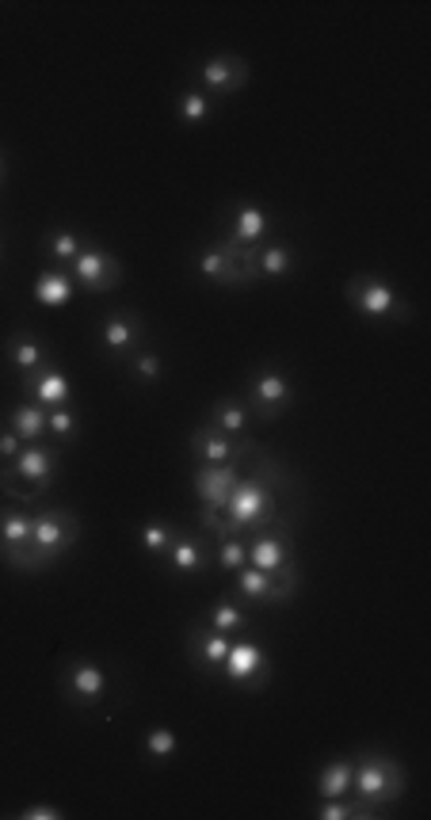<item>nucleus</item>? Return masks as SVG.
<instances>
[{"label":"nucleus","mask_w":431,"mask_h":820,"mask_svg":"<svg viewBox=\"0 0 431 820\" xmlns=\"http://www.w3.org/2000/svg\"><path fill=\"white\" fill-rule=\"evenodd\" d=\"M226 229H229V237H226L229 245L257 248V245H263V240H268L271 218H268V211H263V206H257V203H237L234 211H229Z\"/></svg>","instance_id":"22"},{"label":"nucleus","mask_w":431,"mask_h":820,"mask_svg":"<svg viewBox=\"0 0 431 820\" xmlns=\"http://www.w3.org/2000/svg\"><path fill=\"white\" fill-rule=\"evenodd\" d=\"M23 382V393H27V401H35L38 408H61V405H73V382H69V374L61 371L58 363L43 367V371L20 378Z\"/></svg>","instance_id":"18"},{"label":"nucleus","mask_w":431,"mask_h":820,"mask_svg":"<svg viewBox=\"0 0 431 820\" xmlns=\"http://www.w3.org/2000/svg\"><path fill=\"white\" fill-rule=\"evenodd\" d=\"M249 420H252V413H249V405H245L241 397H222V401H214L211 405V428H218L222 436H229V439H237L241 443L245 439V431H249Z\"/></svg>","instance_id":"24"},{"label":"nucleus","mask_w":431,"mask_h":820,"mask_svg":"<svg viewBox=\"0 0 431 820\" xmlns=\"http://www.w3.org/2000/svg\"><path fill=\"white\" fill-rule=\"evenodd\" d=\"M294 268H298V252L291 245H283V240L252 248V271H257V279H283Z\"/></svg>","instance_id":"23"},{"label":"nucleus","mask_w":431,"mask_h":820,"mask_svg":"<svg viewBox=\"0 0 431 820\" xmlns=\"http://www.w3.org/2000/svg\"><path fill=\"white\" fill-rule=\"evenodd\" d=\"M206 626H214V630H222V633H241L245 626H249V610L237 599H218L211 607V615H206Z\"/></svg>","instance_id":"31"},{"label":"nucleus","mask_w":431,"mask_h":820,"mask_svg":"<svg viewBox=\"0 0 431 820\" xmlns=\"http://www.w3.org/2000/svg\"><path fill=\"white\" fill-rule=\"evenodd\" d=\"M405 790H409V775H405V767L394 755H386L382 748H363L355 755V786H351V794H355V806L366 809V817L389 813V806H397L405 798Z\"/></svg>","instance_id":"2"},{"label":"nucleus","mask_w":431,"mask_h":820,"mask_svg":"<svg viewBox=\"0 0 431 820\" xmlns=\"http://www.w3.org/2000/svg\"><path fill=\"white\" fill-rule=\"evenodd\" d=\"M131 371L141 385H157L165 378V359L157 356V351H138V356L131 359Z\"/></svg>","instance_id":"35"},{"label":"nucleus","mask_w":431,"mask_h":820,"mask_svg":"<svg viewBox=\"0 0 431 820\" xmlns=\"http://www.w3.org/2000/svg\"><path fill=\"white\" fill-rule=\"evenodd\" d=\"M58 687L73 710H95L107 698V669L84 656H69L58 672Z\"/></svg>","instance_id":"8"},{"label":"nucleus","mask_w":431,"mask_h":820,"mask_svg":"<svg viewBox=\"0 0 431 820\" xmlns=\"http://www.w3.org/2000/svg\"><path fill=\"white\" fill-rule=\"evenodd\" d=\"M27 550H31V512L4 504L0 508V558L15 573H27Z\"/></svg>","instance_id":"14"},{"label":"nucleus","mask_w":431,"mask_h":820,"mask_svg":"<svg viewBox=\"0 0 431 820\" xmlns=\"http://www.w3.org/2000/svg\"><path fill=\"white\" fill-rule=\"evenodd\" d=\"M249 565L263 569V573H279V569L294 565L291 523H275V527L257 530V535L249 538Z\"/></svg>","instance_id":"13"},{"label":"nucleus","mask_w":431,"mask_h":820,"mask_svg":"<svg viewBox=\"0 0 431 820\" xmlns=\"http://www.w3.org/2000/svg\"><path fill=\"white\" fill-rule=\"evenodd\" d=\"M15 817L20 820H66V809L50 806V801H31V806L20 809Z\"/></svg>","instance_id":"37"},{"label":"nucleus","mask_w":431,"mask_h":820,"mask_svg":"<svg viewBox=\"0 0 431 820\" xmlns=\"http://www.w3.org/2000/svg\"><path fill=\"white\" fill-rule=\"evenodd\" d=\"M175 530L180 527H172V523H165V519H146L138 527V542H141V550L149 553V558H157L161 561L165 558V550L172 546V538H175Z\"/></svg>","instance_id":"30"},{"label":"nucleus","mask_w":431,"mask_h":820,"mask_svg":"<svg viewBox=\"0 0 431 820\" xmlns=\"http://www.w3.org/2000/svg\"><path fill=\"white\" fill-rule=\"evenodd\" d=\"M317 820H355V817H366V809H359L351 798H332V801H321V806L314 809Z\"/></svg>","instance_id":"36"},{"label":"nucleus","mask_w":431,"mask_h":820,"mask_svg":"<svg viewBox=\"0 0 431 820\" xmlns=\"http://www.w3.org/2000/svg\"><path fill=\"white\" fill-rule=\"evenodd\" d=\"M195 77L206 96H234L249 85L252 74H249V61L237 58V54H214V58H206L203 66H199Z\"/></svg>","instance_id":"15"},{"label":"nucleus","mask_w":431,"mask_h":820,"mask_svg":"<svg viewBox=\"0 0 431 820\" xmlns=\"http://www.w3.org/2000/svg\"><path fill=\"white\" fill-rule=\"evenodd\" d=\"M218 675L226 683H234V687H241V690H263V687H268V679H271L268 649H263L260 641H249V638L229 641V653H226V661H222Z\"/></svg>","instance_id":"9"},{"label":"nucleus","mask_w":431,"mask_h":820,"mask_svg":"<svg viewBox=\"0 0 431 820\" xmlns=\"http://www.w3.org/2000/svg\"><path fill=\"white\" fill-rule=\"evenodd\" d=\"M165 569L172 576H199L214 565V550L203 535H191V530H175L172 546L165 550Z\"/></svg>","instance_id":"16"},{"label":"nucleus","mask_w":431,"mask_h":820,"mask_svg":"<svg viewBox=\"0 0 431 820\" xmlns=\"http://www.w3.org/2000/svg\"><path fill=\"white\" fill-rule=\"evenodd\" d=\"M226 653H229V638L222 630H214V626H195V630H188V661L195 664L199 672L218 675Z\"/></svg>","instance_id":"21"},{"label":"nucleus","mask_w":431,"mask_h":820,"mask_svg":"<svg viewBox=\"0 0 431 820\" xmlns=\"http://www.w3.org/2000/svg\"><path fill=\"white\" fill-rule=\"evenodd\" d=\"M214 565L226 569V573H237V569L249 565V542L241 535H222L218 550H214Z\"/></svg>","instance_id":"34"},{"label":"nucleus","mask_w":431,"mask_h":820,"mask_svg":"<svg viewBox=\"0 0 431 820\" xmlns=\"http://www.w3.org/2000/svg\"><path fill=\"white\" fill-rule=\"evenodd\" d=\"M81 248H84V240H81V233L77 229H50L46 233V256L50 260H58V263H73L77 256H81Z\"/></svg>","instance_id":"32"},{"label":"nucleus","mask_w":431,"mask_h":820,"mask_svg":"<svg viewBox=\"0 0 431 820\" xmlns=\"http://www.w3.org/2000/svg\"><path fill=\"white\" fill-rule=\"evenodd\" d=\"M54 473H58V450L46 443V439L43 443H23L20 454L12 462H4L0 485H4V493L35 501V496H43L54 485Z\"/></svg>","instance_id":"4"},{"label":"nucleus","mask_w":431,"mask_h":820,"mask_svg":"<svg viewBox=\"0 0 431 820\" xmlns=\"http://www.w3.org/2000/svg\"><path fill=\"white\" fill-rule=\"evenodd\" d=\"M81 538V519L69 508H38L31 512V550H27V573L58 565Z\"/></svg>","instance_id":"3"},{"label":"nucleus","mask_w":431,"mask_h":820,"mask_svg":"<svg viewBox=\"0 0 431 820\" xmlns=\"http://www.w3.org/2000/svg\"><path fill=\"white\" fill-rule=\"evenodd\" d=\"M237 592L249 603H286L298 588V569H279V573H263V569H237Z\"/></svg>","instance_id":"12"},{"label":"nucleus","mask_w":431,"mask_h":820,"mask_svg":"<svg viewBox=\"0 0 431 820\" xmlns=\"http://www.w3.org/2000/svg\"><path fill=\"white\" fill-rule=\"evenodd\" d=\"M211 115H214V100L203 88H183V92L175 96V119H180L183 126H203Z\"/></svg>","instance_id":"29"},{"label":"nucleus","mask_w":431,"mask_h":820,"mask_svg":"<svg viewBox=\"0 0 431 820\" xmlns=\"http://www.w3.org/2000/svg\"><path fill=\"white\" fill-rule=\"evenodd\" d=\"M351 786H355V760H329L321 771H317V798L332 801V798H351Z\"/></svg>","instance_id":"25"},{"label":"nucleus","mask_w":431,"mask_h":820,"mask_svg":"<svg viewBox=\"0 0 431 820\" xmlns=\"http://www.w3.org/2000/svg\"><path fill=\"white\" fill-rule=\"evenodd\" d=\"M46 439L58 447H69L81 439V416H77L73 405H61L46 413Z\"/></svg>","instance_id":"28"},{"label":"nucleus","mask_w":431,"mask_h":820,"mask_svg":"<svg viewBox=\"0 0 431 820\" xmlns=\"http://www.w3.org/2000/svg\"><path fill=\"white\" fill-rule=\"evenodd\" d=\"M188 450H191V458H195L199 465H229V462H241V458H245V447L237 443V439L222 436V431L211 428V424L195 428Z\"/></svg>","instance_id":"20"},{"label":"nucleus","mask_w":431,"mask_h":820,"mask_svg":"<svg viewBox=\"0 0 431 820\" xmlns=\"http://www.w3.org/2000/svg\"><path fill=\"white\" fill-rule=\"evenodd\" d=\"M195 271L214 287H229V291H241V287L257 283V271H252V248L229 245V240H218V245H206L195 252Z\"/></svg>","instance_id":"5"},{"label":"nucleus","mask_w":431,"mask_h":820,"mask_svg":"<svg viewBox=\"0 0 431 820\" xmlns=\"http://www.w3.org/2000/svg\"><path fill=\"white\" fill-rule=\"evenodd\" d=\"M69 279H73L81 291L88 294H107L115 291L118 283H123V263L115 260V252H107V248H95V245H84L81 256H77L73 263H69Z\"/></svg>","instance_id":"11"},{"label":"nucleus","mask_w":431,"mask_h":820,"mask_svg":"<svg viewBox=\"0 0 431 820\" xmlns=\"http://www.w3.org/2000/svg\"><path fill=\"white\" fill-rule=\"evenodd\" d=\"M20 450H23V439L15 436L12 428H0V462H12Z\"/></svg>","instance_id":"38"},{"label":"nucleus","mask_w":431,"mask_h":820,"mask_svg":"<svg viewBox=\"0 0 431 820\" xmlns=\"http://www.w3.org/2000/svg\"><path fill=\"white\" fill-rule=\"evenodd\" d=\"M237 481H241V462L199 465V470L191 473V488H195V496L206 504V512L226 508V501H229V493L237 488Z\"/></svg>","instance_id":"17"},{"label":"nucleus","mask_w":431,"mask_h":820,"mask_svg":"<svg viewBox=\"0 0 431 820\" xmlns=\"http://www.w3.org/2000/svg\"><path fill=\"white\" fill-rule=\"evenodd\" d=\"M348 302L359 317L366 321H386V325H405L412 317L409 302L397 294L394 283H386L382 276H355L348 283Z\"/></svg>","instance_id":"6"},{"label":"nucleus","mask_w":431,"mask_h":820,"mask_svg":"<svg viewBox=\"0 0 431 820\" xmlns=\"http://www.w3.org/2000/svg\"><path fill=\"white\" fill-rule=\"evenodd\" d=\"M283 470L268 458H260V465L252 473H241L237 488L229 493L226 508L222 512H206L203 527L218 530V535H257V530H268L275 523H286L279 512H283Z\"/></svg>","instance_id":"1"},{"label":"nucleus","mask_w":431,"mask_h":820,"mask_svg":"<svg viewBox=\"0 0 431 820\" xmlns=\"http://www.w3.org/2000/svg\"><path fill=\"white\" fill-rule=\"evenodd\" d=\"M4 359H8V367H12L15 374L27 378V374L43 371V367H50L54 363V351H50V344H46L43 336H35V333H12L4 340Z\"/></svg>","instance_id":"19"},{"label":"nucleus","mask_w":431,"mask_h":820,"mask_svg":"<svg viewBox=\"0 0 431 820\" xmlns=\"http://www.w3.org/2000/svg\"><path fill=\"white\" fill-rule=\"evenodd\" d=\"M141 748H146V760L161 767V763H169L172 755L180 752V737H175L169 726H154L146 733V741H141Z\"/></svg>","instance_id":"33"},{"label":"nucleus","mask_w":431,"mask_h":820,"mask_svg":"<svg viewBox=\"0 0 431 820\" xmlns=\"http://www.w3.org/2000/svg\"><path fill=\"white\" fill-rule=\"evenodd\" d=\"M77 283L69 279L66 268H46L43 276L35 279V287H31V294H35L38 305H46V310H58V305H66L73 299Z\"/></svg>","instance_id":"26"},{"label":"nucleus","mask_w":431,"mask_h":820,"mask_svg":"<svg viewBox=\"0 0 431 820\" xmlns=\"http://www.w3.org/2000/svg\"><path fill=\"white\" fill-rule=\"evenodd\" d=\"M294 378L279 367H257L249 378H245V405H249L252 416L260 420H279L294 408Z\"/></svg>","instance_id":"7"},{"label":"nucleus","mask_w":431,"mask_h":820,"mask_svg":"<svg viewBox=\"0 0 431 820\" xmlns=\"http://www.w3.org/2000/svg\"><path fill=\"white\" fill-rule=\"evenodd\" d=\"M8 428H12L23 443H43L46 439V408H38L35 401L23 397L20 405L8 408Z\"/></svg>","instance_id":"27"},{"label":"nucleus","mask_w":431,"mask_h":820,"mask_svg":"<svg viewBox=\"0 0 431 820\" xmlns=\"http://www.w3.org/2000/svg\"><path fill=\"white\" fill-rule=\"evenodd\" d=\"M146 336L149 328L138 310H111L100 328V348L107 351V359L131 363L138 351H146Z\"/></svg>","instance_id":"10"},{"label":"nucleus","mask_w":431,"mask_h":820,"mask_svg":"<svg viewBox=\"0 0 431 820\" xmlns=\"http://www.w3.org/2000/svg\"><path fill=\"white\" fill-rule=\"evenodd\" d=\"M8 180V168H4V157H0V183Z\"/></svg>","instance_id":"39"}]
</instances>
